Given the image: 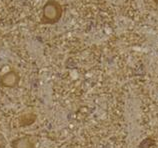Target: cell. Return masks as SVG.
Masks as SVG:
<instances>
[{
    "mask_svg": "<svg viewBox=\"0 0 158 148\" xmlns=\"http://www.w3.org/2000/svg\"><path fill=\"white\" fill-rule=\"evenodd\" d=\"M62 16V7L55 0H49L43 6L42 22L44 24H54L59 21Z\"/></svg>",
    "mask_w": 158,
    "mask_h": 148,
    "instance_id": "6da1fadb",
    "label": "cell"
},
{
    "mask_svg": "<svg viewBox=\"0 0 158 148\" xmlns=\"http://www.w3.org/2000/svg\"><path fill=\"white\" fill-rule=\"evenodd\" d=\"M153 1H154V2H155L156 4H158V0H153Z\"/></svg>",
    "mask_w": 158,
    "mask_h": 148,
    "instance_id": "7a4b0ae2",
    "label": "cell"
}]
</instances>
